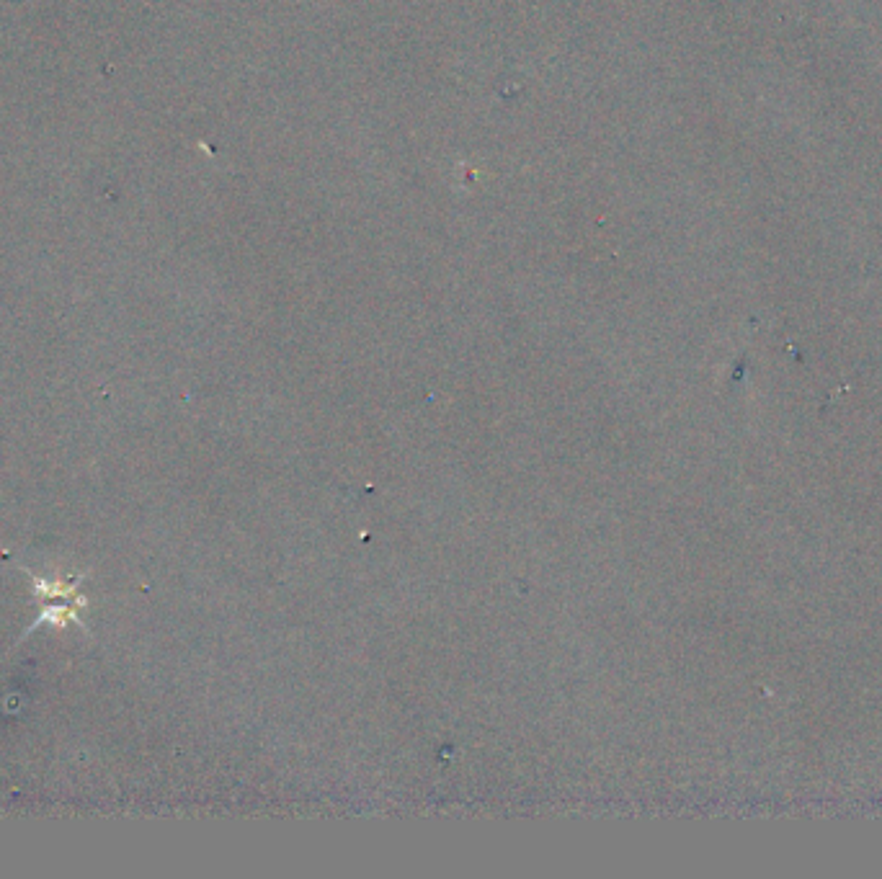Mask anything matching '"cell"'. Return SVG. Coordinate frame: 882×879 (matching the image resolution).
Returning <instances> with one entry per match:
<instances>
[{
    "label": "cell",
    "mask_w": 882,
    "mask_h": 879,
    "mask_svg": "<svg viewBox=\"0 0 882 879\" xmlns=\"http://www.w3.org/2000/svg\"><path fill=\"white\" fill-rule=\"evenodd\" d=\"M34 580V596L39 599V617L37 622L26 629V635H31L39 624H55V627H68L70 622L78 624L80 629L88 627L80 619V609L88 604V599L80 593V580L83 575H75L68 580H47L34 575V570H26Z\"/></svg>",
    "instance_id": "cell-1"
}]
</instances>
